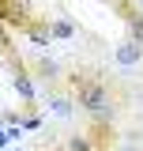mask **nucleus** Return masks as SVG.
Segmentation results:
<instances>
[{"label": "nucleus", "instance_id": "nucleus-1", "mask_svg": "<svg viewBox=\"0 0 143 151\" xmlns=\"http://www.w3.org/2000/svg\"><path fill=\"white\" fill-rule=\"evenodd\" d=\"M60 83H64V91L75 98V106L83 113H90L98 125H106V121L117 117V102H113V91H109L106 76L90 72V68H75V72L64 76Z\"/></svg>", "mask_w": 143, "mask_h": 151}, {"label": "nucleus", "instance_id": "nucleus-2", "mask_svg": "<svg viewBox=\"0 0 143 151\" xmlns=\"http://www.w3.org/2000/svg\"><path fill=\"white\" fill-rule=\"evenodd\" d=\"M26 72H30V79H41V83H56L60 87V79H64V68L56 64L53 57L38 53L34 60H26Z\"/></svg>", "mask_w": 143, "mask_h": 151}, {"label": "nucleus", "instance_id": "nucleus-3", "mask_svg": "<svg viewBox=\"0 0 143 151\" xmlns=\"http://www.w3.org/2000/svg\"><path fill=\"white\" fill-rule=\"evenodd\" d=\"M113 64H117V68H139V64H143V45H136L132 38L117 42V49H113Z\"/></svg>", "mask_w": 143, "mask_h": 151}, {"label": "nucleus", "instance_id": "nucleus-4", "mask_svg": "<svg viewBox=\"0 0 143 151\" xmlns=\"http://www.w3.org/2000/svg\"><path fill=\"white\" fill-rule=\"evenodd\" d=\"M11 87H15V94L23 98V110L26 113H34V79H30V72L23 68V72H11Z\"/></svg>", "mask_w": 143, "mask_h": 151}, {"label": "nucleus", "instance_id": "nucleus-5", "mask_svg": "<svg viewBox=\"0 0 143 151\" xmlns=\"http://www.w3.org/2000/svg\"><path fill=\"white\" fill-rule=\"evenodd\" d=\"M45 110L53 113V117H64V121H68V117H75V110H79V106H75V98H72L68 91H53Z\"/></svg>", "mask_w": 143, "mask_h": 151}, {"label": "nucleus", "instance_id": "nucleus-6", "mask_svg": "<svg viewBox=\"0 0 143 151\" xmlns=\"http://www.w3.org/2000/svg\"><path fill=\"white\" fill-rule=\"evenodd\" d=\"M64 151H109V147H98V136L90 129V132H72L64 140Z\"/></svg>", "mask_w": 143, "mask_h": 151}, {"label": "nucleus", "instance_id": "nucleus-7", "mask_svg": "<svg viewBox=\"0 0 143 151\" xmlns=\"http://www.w3.org/2000/svg\"><path fill=\"white\" fill-rule=\"evenodd\" d=\"M19 34H23V38H30L38 49H49V45H53V34H49V27H41V23H26Z\"/></svg>", "mask_w": 143, "mask_h": 151}, {"label": "nucleus", "instance_id": "nucleus-8", "mask_svg": "<svg viewBox=\"0 0 143 151\" xmlns=\"http://www.w3.org/2000/svg\"><path fill=\"white\" fill-rule=\"evenodd\" d=\"M49 34H53V42H72L79 30H75L72 19H53V23H49Z\"/></svg>", "mask_w": 143, "mask_h": 151}, {"label": "nucleus", "instance_id": "nucleus-9", "mask_svg": "<svg viewBox=\"0 0 143 151\" xmlns=\"http://www.w3.org/2000/svg\"><path fill=\"white\" fill-rule=\"evenodd\" d=\"M124 27H128V38H132L136 45H143V15L139 12H132V15L124 19Z\"/></svg>", "mask_w": 143, "mask_h": 151}, {"label": "nucleus", "instance_id": "nucleus-10", "mask_svg": "<svg viewBox=\"0 0 143 151\" xmlns=\"http://www.w3.org/2000/svg\"><path fill=\"white\" fill-rule=\"evenodd\" d=\"M117 151H143V144H136V140H121Z\"/></svg>", "mask_w": 143, "mask_h": 151}, {"label": "nucleus", "instance_id": "nucleus-11", "mask_svg": "<svg viewBox=\"0 0 143 151\" xmlns=\"http://www.w3.org/2000/svg\"><path fill=\"white\" fill-rule=\"evenodd\" d=\"M132 4H136V8H143V0H132Z\"/></svg>", "mask_w": 143, "mask_h": 151}, {"label": "nucleus", "instance_id": "nucleus-12", "mask_svg": "<svg viewBox=\"0 0 143 151\" xmlns=\"http://www.w3.org/2000/svg\"><path fill=\"white\" fill-rule=\"evenodd\" d=\"M15 151H19V147H15Z\"/></svg>", "mask_w": 143, "mask_h": 151}]
</instances>
